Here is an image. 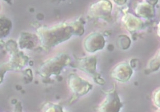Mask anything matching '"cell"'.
Masks as SVG:
<instances>
[{"label":"cell","mask_w":160,"mask_h":112,"mask_svg":"<svg viewBox=\"0 0 160 112\" xmlns=\"http://www.w3.org/2000/svg\"><path fill=\"white\" fill-rule=\"evenodd\" d=\"M138 3L135 9L138 16L144 18H152L155 16V9L148 2Z\"/></svg>","instance_id":"4"},{"label":"cell","mask_w":160,"mask_h":112,"mask_svg":"<svg viewBox=\"0 0 160 112\" xmlns=\"http://www.w3.org/2000/svg\"><path fill=\"white\" fill-rule=\"evenodd\" d=\"M150 69L153 71L157 70L160 67V50L156 56L150 62Z\"/></svg>","instance_id":"7"},{"label":"cell","mask_w":160,"mask_h":112,"mask_svg":"<svg viewBox=\"0 0 160 112\" xmlns=\"http://www.w3.org/2000/svg\"><path fill=\"white\" fill-rule=\"evenodd\" d=\"M157 34L160 37V22H159L158 26H157Z\"/></svg>","instance_id":"9"},{"label":"cell","mask_w":160,"mask_h":112,"mask_svg":"<svg viewBox=\"0 0 160 112\" xmlns=\"http://www.w3.org/2000/svg\"><path fill=\"white\" fill-rule=\"evenodd\" d=\"M123 106L118 94L116 91L107 95L99 109V112H119Z\"/></svg>","instance_id":"1"},{"label":"cell","mask_w":160,"mask_h":112,"mask_svg":"<svg viewBox=\"0 0 160 112\" xmlns=\"http://www.w3.org/2000/svg\"><path fill=\"white\" fill-rule=\"evenodd\" d=\"M118 44L122 50H127L130 47L131 40L128 37L124 35H120L118 39Z\"/></svg>","instance_id":"6"},{"label":"cell","mask_w":160,"mask_h":112,"mask_svg":"<svg viewBox=\"0 0 160 112\" xmlns=\"http://www.w3.org/2000/svg\"><path fill=\"white\" fill-rule=\"evenodd\" d=\"M122 21L126 28L130 32L138 31L144 27L142 20L132 14H126L122 18Z\"/></svg>","instance_id":"3"},{"label":"cell","mask_w":160,"mask_h":112,"mask_svg":"<svg viewBox=\"0 0 160 112\" xmlns=\"http://www.w3.org/2000/svg\"><path fill=\"white\" fill-rule=\"evenodd\" d=\"M153 101L154 104L160 109V89L154 92L153 95Z\"/></svg>","instance_id":"8"},{"label":"cell","mask_w":160,"mask_h":112,"mask_svg":"<svg viewBox=\"0 0 160 112\" xmlns=\"http://www.w3.org/2000/svg\"><path fill=\"white\" fill-rule=\"evenodd\" d=\"M158 112H160V111H158Z\"/></svg>","instance_id":"10"},{"label":"cell","mask_w":160,"mask_h":112,"mask_svg":"<svg viewBox=\"0 0 160 112\" xmlns=\"http://www.w3.org/2000/svg\"><path fill=\"white\" fill-rule=\"evenodd\" d=\"M133 74L131 66L127 63L119 64L112 70V77L115 80L121 82L128 81Z\"/></svg>","instance_id":"2"},{"label":"cell","mask_w":160,"mask_h":112,"mask_svg":"<svg viewBox=\"0 0 160 112\" xmlns=\"http://www.w3.org/2000/svg\"><path fill=\"white\" fill-rule=\"evenodd\" d=\"M89 50L92 52L101 50L102 49L105 44V40L103 36L99 34H95L93 35L89 39Z\"/></svg>","instance_id":"5"}]
</instances>
